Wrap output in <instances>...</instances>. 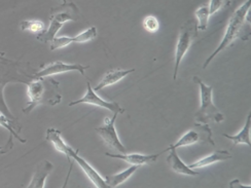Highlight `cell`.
<instances>
[{"label": "cell", "instance_id": "30bf717a", "mask_svg": "<svg viewBox=\"0 0 251 188\" xmlns=\"http://www.w3.org/2000/svg\"><path fill=\"white\" fill-rule=\"evenodd\" d=\"M161 154L162 153L151 154V155L139 154V153H131V154H127V153H118L117 154V153H109V152L105 153V155L109 156V158L122 160L130 164L139 165V166L144 165V164H151V163L158 160V158Z\"/></svg>", "mask_w": 251, "mask_h": 188}, {"label": "cell", "instance_id": "603a6c76", "mask_svg": "<svg viewBox=\"0 0 251 188\" xmlns=\"http://www.w3.org/2000/svg\"><path fill=\"white\" fill-rule=\"evenodd\" d=\"M143 27L146 31H149L151 33H154L156 31L159 30L160 28V24H159V21L155 17L153 16H149L146 17L143 21Z\"/></svg>", "mask_w": 251, "mask_h": 188}, {"label": "cell", "instance_id": "2e32d148", "mask_svg": "<svg viewBox=\"0 0 251 188\" xmlns=\"http://www.w3.org/2000/svg\"><path fill=\"white\" fill-rule=\"evenodd\" d=\"M139 169V165H131L130 168L126 169L125 171L113 174V175H107L105 176V182L107 183L108 187H118L122 183L127 181L130 177Z\"/></svg>", "mask_w": 251, "mask_h": 188}, {"label": "cell", "instance_id": "ffe728a7", "mask_svg": "<svg viewBox=\"0 0 251 188\" xmlns=\"http://www.w3.org/2000/svg\"><path fill=\"white\" fill-rule=\"evenodd\" d=\"M21 30L39 34L46 30V26L44 22L39 20H26L21 22Z\"/></svg>", "mask_w": 251, "mask_h": 188}, {"label": "cell", "instance_id": "7c38bea8", "mask_svg": "<svg viewBox=\"0 0 251 188\" xmlns=\"http://www.w3.org/2000/svg\"><path fill=\"white\" fill-rule=\"evenodd\" d=\"M135 69H128V70H124V69H111L105 73V75L103 76V78L98 82V85L96 88L94 89V91H101L102 89L109 87L114 85V83L119 82L123 78H125L127 75H129L130 73L134 72Z\"/></svg>", "mask_w": 251, "mask_h": 188}, {"label": "cell", "instance_id": "d4e9b609", "mask_svg": "<svg viewBox=\"0 0 251 188\" xmlns=\"http://www.w3.org/2000/svg\"><path fill=\"white\" fill-rule=\"evenodd\" d=\"M229 1H231V0H210V2L208 4L210 16L217 13L218 10L226 7L229 4Z\"/></svg>", "mask_w": 251, "mask_h": 188}, {"label": "cell", "instance_id": "9a60e30c", "mask_svg": "<svg viewBox=\"0 0 251 188\" xmlns=\"http://www.w3.org/2000/svg\"><path fill=\"white\" fill-rule=\"evenodd\" d=\"M47 140L50 141L51 144L54 145V147L56 148V150H58L59 152L64 153L67 156V159L70 161L69 155H68L70 146H68L66 144V142L62 139L60 131H58L54 128L48 129V131H47Z\"/></svg>", "mask_w": 251, "mask_h": 188}, {"label": "cell", "instance_id": "4316f807", "mask_svg": "<svg viewBox=\"0 0 251 188\" xmlns=\"http://www.w3.org/2000/svg\"><path fill=\"white\" fill-rule=\"evenodd\" d=\"M60 1H61L62 3H66V2H67V0H60Z\"/></svg>", "mask_w": 251, "mask_h": 188}, {"label": "cell", "instance_id": "9c48e42d", "mask_svg": "<svg viewBox=\"0 0 251 188\" xmlns=\"http://www.w3.org/2000/svg\"><path fill=\"white\" fill-rule=\"evenodd\" d=\"M68 155H69V159L72 158L73 161L78 164V165L80 166L83 173L87 175V177L94 184V186H96L98 188H109L107 183L105 182V179H103L102 177L99 175V173L95 169H94L85 159H82L81 156L78 155V150H73L70 147Z\"/></svg>", "mask_w": 251, "mask_h": 188}, {"label": "cell", "instance_id": "7a4b0ae2", "mask_svg": "<svg viewBox=\"0 0 251 188\" xmlns=\"http://www.w3.org/2000/svg\"><path fill=\"white\" fill-rule=\"evenodd\" d=\"M250 5H251L250 0H246V1L241 6H239L235 10L231 19H229V21H228V24H227L223 40L221 41V44H219L217 48L205 61V63L203 64V69H206L207 66L211 63V61L219 53H222L224 49H226V47L231 46L234 43V40L237 37H239L240 34H241L242 29L244 28V26L246 24V21L249 20Z\"/></svg>", "mask_w": 251, "mask_h": 188}, {"label": "cell", "instance_id": "cb8c5ba5", "mask_svg": "<svg viewBox=\"0 0 251 188\" xmlns=\"http://www.w3.org/2000/svg\"><path fill=\"white\" fill-rule=\"evenodd\" d=\"M0 125H1V127H3L4 129H6V130L10 133V138H9L10 141H12V137H13V136H15V137H16L20 142H22V143H25V142H26L25 140H23L22 138L19 137V135L15 132V130H14V128H13V123L10 122V121L3 116V114H0Z\"/></svg>", "mask_w": 251, "mask_h": 188}, {"label": "cell", "instance_id": "ac0fdd59", "mask_svg": "<svg viewBox=\"0 0 251 188\" xmlns=\"http://www.w3.org/2000/svg\"><path fill=\"white\" fill-rule=\"evenodd\" d=\"M201 141H202L201 134L199 133L198 130L193 129V130H190L188 132H186L178 141H177L175 144H172L169 148H167L163 152L168 151L171 148L177 149V148H179V147H184V146H190V145L199 143V142H201Z\"/></svg>", "mask_w": 251, "mask_h": 188}, {"label": "cell", "instance_id": "6da1fadb", "mask_svg": "<svg viewBox=\"0 0 251 188\" xmlns=\"http://www.w3.org/2000/svg\"><path fill=\"white\" fill-rule=\"evenodd\" d=\"M27 86L29 102L23 109V112L26 114H29L38 104L48 103L50 105H56L61 101V96L57 93L59 83L53 79L37 78V80L28 82Z\"/></svg>", "mask_w": 251, "mask_h": 188}, {"label": "cell", "instance_id": "7402d4cb", "mask_svg": "<svg viewBox=\"0 0 251 188\" xmlns=\"http://www.w3.org/2000/svg\"><path fill=\"white\" fill-rule=\"evenodd\" d=\"M73 44V39L72 37H69V36H56L53 40H51L50 43V50H56V49H59V48H62V47H68L69 45Z\"/></svg>", "mask_w": 251, "mask_h": 188}, {"label": "cell", "instance_id": "44dd1931", "mask_svg": "<svg viewBox=\"0 0 251 188\" xmlns=\"http://www.w3.org/2000/svg\"><path fill=\"white\" fill-rule=\"evenodd\" d=\"M97 37V28L95 26H92L89 29L82 31L78 35L72 37L73 43L75 44H86L89 41L95 39Z\"/></svg>", "mask_w": 251, "mask_h": 188}, {"label": "cell", "instance_id": "484cf974", "mask_svg": "<svg viewBox=\"0 0 251 188\" xmlns=\"http://www.w3.org/2000/svg\"><path fill=\"white\" fill-rule=\"evenodd\" d=\"M229 187L232 188H242V187H250V185H245V184H241L240 181L237 180H233L231 183H229Z\"/></svg>", "mask_w": 251, "mask_h": 188}, {"label": "cell", "instance_id": "d6986e66", "mask_svg": "<svg viewBox=\"0 0 251 188\" xmlns=\"http://www.w3.org/2000/svg\"><path fill=\"white\" fill-rule=\"evenodd\" d=\"M197 19H198V24L197 28L199 30H206L208 27V22H209V17H210V13H209V6L208 4H204L202 6L199 7L196 13H195Z\"/></svg>", "mask_w": 251, "mask_h": 188}, {"label": "cell", "instance_id": "8fae6325", "mask_svg": "<svg viewBox=\"0 0 251 188\" xmlns=\"http://www.w3.org/2000/svg\"><path fill=\"white\" fill-rule=\"evenodd\" d=\"M54 165L49 161H43L38 164L36 170L33 174L32 179L30 184L27 186L28 188H44L46 186L47 177L53 171Z\"/></svg>", "mask_w": 251, "mask_h": 188}, {"label": "cell", "instance_id": "3957f363", "mask_svg": "<svg viewBox=\"0 0 251 188\" xmlns=\"http://www.w3.org/2000/svg\"><path fill=\"white\" fill-rule=\"evenodd\" d=\"M78 16V8L72 2L63 3L61 6L53 8L50 16V26L37 35V40L44 44H50L63 25L69 21H76Z\"/></svg>", "mask_w": 251, "mask_h": 188}, {"label": "cell", "instance_id": "83f0119b", "mask_svg": "<svg viewBox=\"0 0 251 188\" xmlns=\"http://www.w3.org/2000/svg\"><path fill=\"white\" fill-rule=\"evenodd\" d=\"M0 148H1V147H0Z\"/></svg>", "mask_w": 251, "mask_h": 188}, {"label": "cell", "instance_id": "e0dca14e", "mask_svg": "<svg viewBox=\"0 0 251 188\" xmlns=\"http://www.w3.org/2000/svg\"><path fill=\"white\" fill-rule=\"evenodd\" d=\"M250 129H251V116L247 117L246 118V122L244 124L243 129L240 131L237 135H227V134H224V137H226V139L233 141L235 144H246L248 146L251 145V141H250Z\"/></svg>", "mask_w": 251, "mask_h": 188}, {"label": "cell", "instance_id": "8992f818", "mask_svg": "<svg viewBox=\"0 0 251 188\" xmlns=\"http://www.w3.org/2000/svg\"><path fill=\"white\" fill-rule=\"evenodd\" d=\"M118 116L119 114L113 113V118H106L103 127L97 128L95 129V131L100 136L103 142L105 143L110 149L116 150L119 153H126L127 152V149H126L125 146L122 144L119 138V135L117 133L116 125H114Z\"/></svg>", "mask_w": 251, "mask_h": 188}, {"label": "cell", "instance_id": "4fadbf2b", "mask_svg": "<svg viewBox=\"0 0 251 188\" xmlns=\"http://www.w3.org/2000/svg\"><path fill=\"white\" fill-rule=\"evenodd\" d=\"M231 159H232V155L227 150H216L212 154L205 156V158L197 161L196 163L190 164L188 166L194 170L195 169H202V168H205V166L211 165L215 163L224 162V161H227Z\"/></svg>", "mask_w": 251, "mask_h": 188}, {"label": "cell", "instance_id": "ba28073f", "mask_svg": "<svg viewBox=\"0 0 251 188\" xmlns=\"http://www.w3.org/2000/svg\"><path fill=\"white\" fill-rule=\"evenodd\" d=\"M90 66H82L80 64H67V63L56 61L46 65L40 71L35 74V78H46L51 75L61 74V73H66L70 71H78L81 75H85V71L89 69Z\"/></svg>", "mask_w": 251, "mask_h": 188}, {"label": "cell", "instance_id": "5b68a950", "mask_svg": "<svg viewBox=\"0 0 251 188\" xmlns=\"http://www.w3.org/2000/svg\"><path fill=\"white\" fill-rule=\"evenodd\" d=\"M197 25L194 22H188L184 24L179 32L178 41H177L176 49H175V65H174V73L173 78L176 79L177 75H178L179 65L186 55V53L192 47L194 39L197 37Z\"/></svg>", "mask_w": 251, "mask_h": 188}, {"label": "cell", "instance_id": "5bb4252c", "mask_svg": "<svg viewBox=\"0 0 251 188\" xmlns=\"http://www.w3.org/2000/svg\"><path fill=\"white\" fill-rule=\"evenodd\" d=\"M168 151H170V154L168 155V158H167V162H168L170 168L175 173L185 176H197L199 174L181 161L175 148H171Z\"/></svg>", "mask_w": 251, "mask_h": 188}, {"label": "cell", "instance_id": "277c9868", "mask_svg": "<svg viewBox=\"0 0 251 188\" xmlns=\"http://www.w3.org/2000/svg\"><path fill=\"white\" fill-rule=\"evenodd\" d=\"M194 81L198 83L200 88V98H201V106L200 109L196 113V121L202 124H207L209 120H213L215 122H221L224 120L223 113L215 107L212 100L213 89L210 86H207L199 78L195 76Z\"/></svg>", "mask_w": 251, "mask_h": 188}, {"label": "cell", "instance_id": "52a82bcc", "mask_svg": "<svg viewBox=\"0 0 251 188\" xmlns=\"http://www.w3.org/2000/svg\"><path fill=\"white\" fill-rule=\"evenodd\" d=\"M77 104H89V105H94V106H97V107H101V108H105L113 113H123L125 111L124 108H122L117 102H108L101 99L96 92L94 91V89L92 88L91 83L88 82L87 83V93L85 94V96L82 98H80L79 100L76 101H73L69 103V106H75L77 105Z\"/></svg>", "mask_w": 251, "mask_h": 188}]
</instances>
